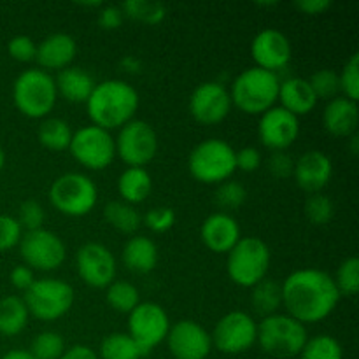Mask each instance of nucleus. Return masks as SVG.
<instances>
[{"label":"nucleus","instance_id":"f257e3e1","mask_svg":"<svg viewBox=\"0 0 359 359\" xmlns=\"http://www.w3.org/2000/svg\"><path fill=\"white\" fill-rule=\"evenodd\" d=\"M280 287L287 316L304 326L328 318L340 302L333 277L318 269H302L290 273Z\"/></svg>","mask_w":359,"mask_h":359},{"label":"nucleus","instance_id":"f03ea898","mask_svg":"<svg viewBox=\"0 0 359 359\" xmlns=\"http://www.w3.org/2000/svg\"><path fill=\"white\" fill-rule=\"evenodd\" d=\"M139 102V93L132 84L121 79H107L95 84L86 100V112L91 125L111 132L135 119Z\"/></svg>","mask_w":359,"mask_h":359},{"label":"nucleus","instance_id":"7ed1b4c3","mask_svg":"<svg viewBox=\"0 0 359 359\" xmlns=\"http://www.w3.org/2000/svg\"><path fill=\"white\" fill-rule=\"evenodd\" d=\"M279 84L280 79L277 74L259 67H249L235 77L228 91L235 107L245 114L262 116L276 105L279 97Z\"/></svg>","mask_w":359,"mask_h":359},{"label":"nucleus","instance_id":"20e7f679","mask_svg":"<svg viewBox=\"0 0 359 359\" xmlns=\"http://www.w3.org/2000/svg\"><path fill=\"white\" fill-rule=\"evenodd\" d=\"M13 100L18 111L30 119H44L58 100L55 77L42 69H27L13 84Z\"/></svg>","mask_w":359,"mask_h":359},{"label":"nucleus","instance_id":"39448f33","mask_svg":"<svg viewBox=\"0 0 359 359\" xmlns=\"http://www.w3.org/2000/svg\"><path fill=\"white\" fill-rule=\"evenodd\" d=\"M307 328L287 314H273L263 318L258 325V339L262 351L269 356L287 359L300 356L307 342Z\"/></svg>","mask_w":359,"mask_h":359},{"label":"nucleus","instance_id":"423d86ee","mask_svg":"<svg viewBox=\"0 0 359 359\" xmlns=\"http://www.w3.org/2000/svg\"><path fill=\"white\" fill-rule=\"evenodd\" d=\"M49 202L63 216L83 217L97 205L98 188L86 174L67 172L51 182Z\"/></svg>","mask_w":359,"mask_h":359},{"label":"nucleus","instance_id":"0eeeda50","mask_svg":"<svg viewBox=\"0 0 359 359\" xmlns=\"http://www.w3.org/2000/svg\"><path fill=\"white\" fill-rule=\"evenodd\" d=\"M189 174L205 184H221L231 179L235 167V149L223 139H207L196 144L188 158Z\"/></svg>","mask_w":359,"mask_h":359},{"label":"nucleus","instance_id":"6e6552de","mask_svg":"<svg viewBox=\"0 0 359 359\" xmlns=\"http://www.w3.org/2000/svg\"><path fill=\"white\" fill-rule=\"evenodd\" d=\"M270 249L262 238L242 237L228 252L226 272L233 284L252 287L263 280L270 269Z\"/></svg>","mask_w":359,"mask_h":359},{"label":"nucleus","instance_id":"1a4fd4ad","mask_svg":"<svg viewBox=\"0 0 359 359\" xmlns=\"http://www.w3.org/2000/svg\"><path fill=\"white\" fill-rule=\"evenodd\" d=\"M23 302L28 314L39 321H56L72 309L74 287L62 279H37L25 291Z\"/></svg>","mask_w":359,"mask_h":359},{"label":"nucleus","instance_id":"9d476101","mask_svg":"<svg viewBox=\"0 0 359 359\" xmlns=\"http://www.w3.org/2000/svg\"><path fill=\"white\" fill-rule=\"evenodd\" d=\"M69 151L83 167L90 170H104L116 158L114 137L100 126H83L72 133Z\"/></svg>","mask_w":359,"mask_h":359},{"label":"nucleus","instance_id":"9b49d317","mask_svg":"<svg viewBox=\"0 0 359 359\" xmlns=\"http://www.w3.org/2000/svg\"><path fill=\"white\" fill-rule=\"evenodd\" d=\"M168 330L170 318L160 304L140 302L128 314V335L146 356L165 342Z\"/></svg>","mask_w":359,"mask_h":359},{"label":"nucleus","instance_id":"f8f14e48","mask_svg":"<svg viewBox=\"0 0 359 359\" xmlns=\"http://www.w3.org/2000/svg\"><path fill=\"white\" fill-rule=\"evenodd\" d=\"M116 156L128 167L144 168L158 153V135L153 126L144 119H132L119 128L114 139Z\"/></svg>","mask_w":359,"mask_h":359},{"label":"nucleus","instance_id":"ddd939ff","mask_svg":"<svg viewBox=\"0 0 359 359\" xmlns=\"http://www.w3.org/2000/svg\"><path fill=\"white\" fill-rule=\"evenodd\" d=\"M18 245L25 265L32 270L51 272L60 269L67 258V248L62 238L46 228L25 231Z\"/></svg>","mask_w":359,"mask_h":359},{"label":"nucleus","instance_id":"4468645a","mask_svg":"<svg viewBox=\"0 0 359 359\" xmlns=\"http://www.w3.org/2000/svg\"><path fill=\"white\" fill-rule=\"evenodd\" d=\"M258 339V323L242 311L228 312L217 321L210 333L212 347L223 354H242L251 349Z\"/></svg>","mask_w":359,"mask_h":359},{"label":"nucleus","instance_id":"2eb2a0df","mask_svg":"<svg viewBox=\"0 0 359 359\" xmlns=\"http://www.w3.org/2000/svg\"><path fill=\"white\" fill-rule=\"evenodd\" d=\"M76 269L81 280L95 290H105L116 280L118 263L111 249L98 242L81 245L76 255Z\"/></svg>","mask_w":359,"mask_h":359},{"label":"nucleus","instance_id":"dca6fc26","mask_svg":"<svg viewBox=\"0 0 359 359\" xmlns=\"http://www.w3.org/2000/svg\"><path fill=\"white\" fill-rule=\"evenodd\" d=\"M231 97L219 81H207L198 84L189 97V112L198 123L207 126L219 125L231 112Z\"/></svg>","mask_w":359,"mask_h":359},{"label":"nucleus","instance_id":"f3484780","mask_svg":"<svg viewBox=\"0 0 359 359\" xmlns=\"http://www.w3.org/2000/svg\"><path fill=\"white\" fill-rule=\"evenodd\" d=\"M165 342L175 359H205L212 351L210 333L191 319L170 325Z\"/></svg>","mask_w":359,"mask_h":359},{"label":"nucleus","instance_id":"a211bd4d","mask_svg":"<svg viewBox=\"0 0 359 359\" xmlns=\"http://www.w3.org/2000/svg\"><path fill=\"white\" fill-rule=\"evenodd\" d=\"M300 135V118L287 112L280 105H273L263 112L258 123V137L270 151H286Z\"/></svg>","mask_w":359,"mask_h":359},{"label":"nucleus","instance_id":"6ab92c4d","mask_svg":"<svg viewBox=\"0 0 359 359\" xmlns=\"http://www.w3.org/2000/svg\"><path fill=\"white\" fill-rule=\"evenodd\" d=\"M251 55L256 65L263 70L277 74L291 62V42L286 35L276 28H263L251 42Z\"/></svg>","mask_w":359,"mask_h":359},{"label":"nucleus","instance_id":"aec40b11","mask_svg":"<svg viewBox=\"0 0 359 359\" xmlns=\"http://www.w3.org/2000/svg\"><path fill=\"white\" fill-rule=\"evenodd\" d=\"M332 175L333 163L328 154L323 153V151H307L294 161V181H297L298 188L311 193V195L321 193V189H325L328 182L332 181Z\"/></svg>","mask_w":359,"mask_h":359},{"label":"nucleus","instance_id":"412c9836","mask_svg":"<svg viewBox=\"0 0 359 359\" xmlns=\"http://www.w3.org/2000/svg\"><path fill=\"white\" fill-rule=\"evenodd\" d=\"M200 237L212 252H230L242 238L238 221L228 212H214L200 228Z\"/></svg>","mask_w":359,"mask_h":359},{"label":"nucleus","instance_id":"4be33fe9","mask_svg":"<svg viewBox=\"0 0 359 359\" xmlns=\"http://www.w3.org/2000/svg\"><path fill=\"white\" fill-rule=\"evenodd\" d=\"M77 55L76 39L69 34H51L46 39H42L41 44L37 46V55L35 60L39 62L42 70H63L70 67Z\"/></svg>","mask_w":359,"mask_h":359},{"label":"nucleus","instance_id":"5701e85b","mask_svg":"<svg viewBox=\"0 0 359 359\" xmlns=\"http://www.w3.org/2000/svg\"><path fill=\"white\" fill-rule=\"evenodd\" d=\"M358 102L346 97H335L328 100L323 111V126L333 137H351L358 128Z\"/></svg>","mask_w":359,"mask_h":359},{"label":"nucleus","instance_id":"b1692460","mask_svg":"<svg viewBox=\"0 0 359 359\" xmlns=\"http://www.w3.org/2000/svg\"><path fill=\"white\" fill-rule=\"evenodd\" d=\"M277 100L280 102V107L297 118L307 116L318 105V97L312 91L309 79H304V77H287L280 81Z\"/></svg>","mask_w":359,"mask_h":359},{"label":"nucleus","instance_id":"393cba45","mask_svg":"<svg viewBox=\"0 0 359 359\" xmlns=\"http://www.w3.org/2000/svg\"><path fill=\"white\" fill-rule=\"evenodd\" d=\"M55 84L58 97H63L72 104H86L97 83L93 81L91 74L84 69L67 67V69L60 70L58 76L55 77Z\"/></svg>","mask_w":359,"mask_h":359},{"label":"nucleus","instance_id":"a878e982","mask_svg":"<svg viewBox=\"0 0 359 359\" xmlns=\"http://www.w3.org/2000/svg\"><path fill=\"white\" fill-rule=\"evenodd\" d=\"M123 263L133 273H149L158 265V248L149 237L135 235L128 238L121 252Z\"/></svg>","mask_w":359,"mask_h":359},{"label":"nucleus","instance_id":"bb28decb","mask_svg":"<svg viewBox=\"0 0 359 359\" xmlns=\"http://www.w3.org/2000/svg\"><path fill=\"white\" fill-rule=\"evenodd\" d=\"M153 191V177L146 168L128 167L118 177V193L121 202L137 205L142 203Z\"/></svg>","mask_w":359,"mask_h":359},{"label":"nucleus","instance_id":"cd10ccee","mask_svg":"<svg viewBox=\"0 0 359 359\" xmlns=\"http://www.w3.org/2000/svg\"><path fill=\"white\" fill-rule=\"evenodd\" d=\"M30 314L25 305L23 298L9 297L0 300V333L6 337H16L27 328Z\"/></svg>","mask_w":359,"mask_h":359},{"label":"nucleus","instance_id":"c85d7f7f","mask_svg":"<svg viewBox=\"0 0 359 359\" xmlns=\"http://www.w3.org/2000/svg\"><path fill=\"white\" fill-rule=\"evenodd\" d=\"M72 128L69 123L62 118H44L37 128V139L42 147L49 151H65L69 149L72 140Z\"/></svg>","mask_w":359,"mask_h":359},{"label":"nucleus","instance_id":"c756f323","mask_svg":"<svg viewBox=\"0 0 359 359\" xmlns=\"http://www.w3.org/2000/svg\"><path fill=\"white\" fill-rule=\"evenodd\" d=\"M251 290V304L256 314L263 316V318L277 314V311L283 305V287L277 280L265 277Z\"/></svg>","mask_w":359,"mask_h":359},{"label":"nucleus","instance_id":"7c9ffc66","mask_svg":"<svg viewBox=\"0 0 359 359\" xmlns=\"http://www.w3.org/2000/svg\"><path fill=\"white\" fill-rule=\"evenodd\" d=\"M104 219L114 228L119 233L132 235L142 224V216H140L139 210L135 209V205H130V203L121 202V200H114V202H109L104 207Z\"/></svg>","mask_w":359,"mask_h":359},{"label":"nucleus","instance_id":"2f4dec72","mask_svg":"<svg viewBox=\"0 0 359 359\" xmlns=\"http://www.w3.org/2000/svg\"><path fill=\"white\" fill-rule=\"evenodd\" d=\"M146 354L133 342L128 333L116 332L100 342L98 359H142Z\"/></svg>","mask_w":359,"mask_h":359},{"label":"nucleus","instance_id":"473e14b6","mask_svg":"<svg viewBox=\"0 0 359 359\" xmlns=\"http://www.w3.org/2000/svg\"><path fill=\"white\" fill-rule=\"evenodd\" d=\"M105 290V300L119 314H130L140 304L139 290L128 280H114Z\"/></svg>","mask_w":359,"mask_h":359},{"label":"nucleus","instance_id":"72a5a7b5","mask_svg":"<svg viewBox=\"0 0 359 359\" xmlns=\"http://www.w3.org/2000/svg\"><path fill=\"white\" fill-rule=\"evenodd\" d=\"M121 11L125 18L146 25H158L167 16V7L161 2H151V0H128L121 6Z\"/></svg>","mask_w":359,"mask_h":359},{"label":"nucleus","instance_id":"f704fd0d","mask_svg":"<svg viewBox=\"0 0 359 359\" xmlns=\"http://www.w3.org/2000/svg\"><path fill=\"white\" fill-rule=\"evenodd\" d=\"M300 359H344V351L335 337L323 333L307 339Z\"/></svg>","mask_w":359,"mask_h":359},{"label":"nucleus","instance_id":"c9c22d12","mask_svg":"<svg viewBox=\"0 0 359 359\" xmlns=\"http://www.w3.org/2000/svg\"><path fill=\"white\" fill-rule=\"evenodd\" d=\"M65 340L58 332L46 330L34 337L30 344V351L34 359H60L65 353Z\"/></svg>","mask_w":359,"mask_h":359},{"label":"nucleus","instance_id":"e433bc0d","mask_svg":"<svg viewBox=\"0 0 359 359\" xmlns=\"http://www.w3.org/2000/svg\"><path fill=\"white\" fill-rule=\"evenodd\" d=\"M214 198H216L217 205L223 209L221 212H228V210H235L244 205L245 200H248V189L244 188L242 182L228 179L217 186Z\"/></svg>","mask_w":359,"mask_h":359},{"label":"nucleus","instance_id":"4c0bfd02","mask_svg":"<svg viewBox=\"0 0 359 359\" xmlns=\"http://www.w3.org/2000/svg\"><path fill=\"white\" fill-rule=\"evenodd\" d=\"M335 286L339 290L340 297L346 294V297H354L359 290V259L356 256H351V258L344 259L340 263V266L337 269L335 277Z\"/></svg>","mask_w":359,"mask_h":359},{"label":"nucleus","instance_id":"58836bf2","mask_svg":"<svg viewBox=\"0 0 359 359\" xmlns=\"http://www.w3.org/2000/svg\"><path fill=\"white\" fill-rule=\"evenodd\" d=\"M305 216L316 226H325L335 216V205H333L332 198L323 193H314L305 202Z\"/></svg>","mask_w":359,"mask_h":359},{"label":"nucleus","instance_id":"ea45409f","mask_svg":"<svg viewBox=\"0 0 359 359\" xmlns=\"http://www.w3.org/2000/svg\"><path fill=\"white\" fill-rule=\"evenodd\" d=\"M311 83L312 91L316 97L323 98V100H332V98L339 97L340 93V83H339V74L332 69H321L318 72L312 74L309 79Z\"/></svg>","mask_w":359,"mask_h":359},{"label":"nucleus","instance_id":"a19ab883","mask_svg":"<svg viewBox=\"0 0 359 359\" xmlns=\"http://www.w3.org/2000/svg\"><path fill=\"white\" fill-rule=\"evenodd\" d=\"M339 83L342 97L358 102L359 98V53H354L339 74Z\"/></svg>","mask_w":359,"mask_h":359},{"label":"nucleus","instance_id":"79ce46f5","mask_svg":"<svg viewBox=\"0 0 359 359\" xmlns=\"http://www.w3.org/2000/svg\"><path fill=\"white\" fill-rule=\"evenodd\" d=\"M175 210L172 207H153L142 216V224H146L154 233H167L175 224Z\"/></svg>","mask_w":359,"mask_h":359},{"label":"nucleus","instance_id":"37998d69","mask_svg":"<svg viewBox=\"0 0 359 359\" xmlns=\"http://www.w3.org/2000/svg\"><path fill=\"white\" fill-rule=\"evenodd\" d=\"M18 223H20L21 230L34 231L41 230L44 226L46 221V210L44 207L41 205L35 200H27L20 205V210H18Z\"/></svg>","mask_w":359,"mask_h":359},{"label":"nucleus","instance_id":"c03bdc74","mask_svg":"<svg viewBox=\"0 0 359 359\" xmlns=\"http://www.w3.org/2000/svg\"><path fill=\"white\" fill-rule=\"evenodd\" d=\"M23 237L20 223L9 214H0V252L16 248Z\"/></svg>","mask_w":359,"mask_h":359},{"label":"nucleus","instance_id":"a18cd8bd","mask_svg":"<svg viewBox=\"0 0 359 359\" xmlns=\"http://www.w3.org/2000/svg\"><path fill=\"white\" fill-rule=\"evenodd\" d=\"M7 51H9V55L13 56L16 62L27 63L35 60V55H37V44H35L34 39L28 37V35H16V37L11 39L9 44H7Z\"/></svg>","mask_w":359,"mask_h":359},{"label":"nucleus","instance_id":"49530a36","mask_svg":"<svg viewBox=\"0 0 359 359\" xmlns=\"http://www.w3.org/2000/svg\"><path fill=\"white\" fill-rule=\"evenodd\" d=\"M266 168L270 174L277 179H287L293 175L294 160L286 153V151H273L266 161Z\"/></svg>","mask_w":359,"mask_h":359},{"label":"nucleus","instance_id":"de8ad7c7","mask_svg":"<svg viewBox=\"0 0 359 359\" xmlns=\"http://www.w3.org/2000/svg\"><path fill=\"white\" fill-rule=\"evenodd\" d=\"M235 167H237V170L252 174L262 167V153L251 146L235 151Z\"/></svg>","mask_w":359,"mask_h":359},{"label":"nucleus","instance_id":"09e8293b","mask_svg":"<svg viewBox=\"0 0 359 359\" xmlns=\"http://www.w3.org/2000/svg\"><path fill=\"white\" fill-rule=\"evenodd\" d=\"M125 14H123L121 7L118 6H102L100 13H98V25L104 30H116L121 27Z\"/></svg>","mask_w":359,"mask_h":359},{"label":"nucleus","instance_id":"8fccbe9b","mask_svg":"<svg viewBox=\"0 0 359 359\" xmlns=\"http://www.w3.org/2000/svg\"><path fill=\"white\" fill-rule=\"evenodd\" d=\"M9 279H11V284H13L18 291H23V293L30 290L32 284L37 280L35 279L34 270H32L30 266L25 265V263L23 265H16L13 270H11Z\"/></svg>","mask_w":359,"mask_h":359},{"label":"nucleus","instance_id":"3c124183","mask_svg":"<svg viewBox=\"0 0 359 359\" xmlns=\"http://www.w3.org/2000/svg\"><path fill=\"white\" fill-rule=\"evenodd\" d=\"M294 6L300 13L309 14V16H318V14L326 13L332 7V2L330 0H298V2H294Z\"/></svg>","mask_w":359,"mask_h":359},{"label":"nucleus","instance_id":"603ef678","mask_svg":"<svg viewBox=\"0 0 359 359\" xmlns=\"http://www.w3.org/2000/svg\"><path fill=\"white\" fill-rule=\"evenodd\" d=\"M60 359H98V354L88 346H72L65 349L63 356Z\"/></svg>","mask_w":359,"mask_h":359},{"label":"nucleus","instance_id":"864d4df0","mask_svg":"<svg viewBox=\"0 0 359 359\" xmlns=\"http://www.w3.org/2000/svg\"><path fill=\"white\" fill-rule=\"evenodd\" d=\"M121 67L126 70V72H130V74H139L140 72V62H139V60L133 58V56H125V58L121 60Z\"/></svg>","mask_w":359,"mask_h":359},{"label":"nucleus","instance_id":"5fc2aeb1","mask_svg":"<svg viewBox=\"0 0 359 359\" xmlns=\"http://www.w3.org/2000/svg\"><path fill=\"white\" fill-rule=\"evenodd\" d=\"M2 359H34V358H32V354L28 353V351L14 349V351H9L7 354H4Z\"/></svg>","mask_w":359,"mask_h":359},{"label":"nucleus","instance_id":"6e6d98bb","mask_svg":"<svg viewBox=\"0 0 359 359\" xmlns=\"http://www.w3.org/2000/svg\"><path fill=\"white\" fill-rule=\"evenodd\" d=\"M349 142H351V153L356 156L358 151H359V135H358V133H353V135H351Z\"/></svg>","mask_w":359,"mask_h":359},{"label":"nucleus","instance_id":"4d7b16f0","mask_svg":"<svg viewBox=\"0 0 359 359\" xmlns=\"http://www.w3.org/2000/svg\"><path fill=\"white\" fill-rule=\"evenodd\" d=\"M4 165H6V153H4L2 146H0V172H2Z\"/></svg>","mask_w":359,"mask_h":359},{"label":"nucleus","instance_id":"13d9d810","mask_svg":"<svg viewBox=\"0 0 359 359\" xmlns=\"http://www.w3.org/2000/svg\"><path fill=\"white\" fill-rule=\"evenodd\" d=\"M0 359H2V351H0Z\"/></svg>","mask_w":359,"mask_h":359}]
</instances>
